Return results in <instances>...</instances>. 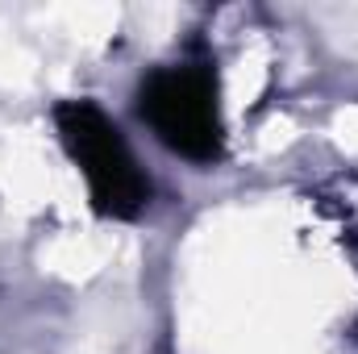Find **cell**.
Listing matches in <instances>:
<instances>
[{"label":"cell","instance_id":"obj_1","mask_svg":"<svg viewBox=\"0 0 358 354\" xmlns=\"http://www.w3.org/2000/svg\"><path fill=\"white\" fill-rule=\"evenodd\" d=\"M63 117H71L67 142H71L76 159L84 163V171L92 176V183H96L100 204H104L108 213H121V217L138 213V204L146 200V183L134 171V159L125 155L117 129H113L96 108H88V104L67 108Z\"/></svg>","mask_w":358,"mask_h":354},{"label":"cell","instance_id":"obj_2","mask_svg":"<svg viewBox=\"0 0 358 354\" xmlns=\"http://www.w3.org/2000/svg\"><path fill=\"white\" fill-rule=\"evenodd\" d=\"M192 76H163L150 84V100H142V113H150V121L159 125V134L183 150V155H200L196 138L204 142V150L213 155V117H208V96L192 92Z\"/></svg>","mask_w":358,"mask_h":354}]
</instances>
